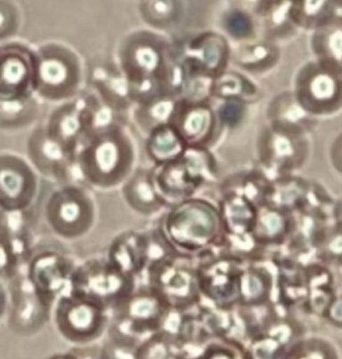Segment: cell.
Wrapping results in <instances>:
<instances>
[{
  "mask_svg": "<svg viewBox=\"0 0 342 359\" xmlns=\"http://www.w3.org/2000/svg\"><path fill=\"white\" fill-rule=\"evenodd\" d=\"M175 63L172 41L157 32L138 30L123 39L117 65L128 81L134 106L159 97H175Z\"/></svg>",
  "mask_w": 342,
  "mask_h": 359,
  "instance_id": "obj_1",
  "label": "cell"
},
{
  "mask_svg": "<svg viewBox=\"0 0 342 359\" xmlns=\"http://www.w3.org/2000/svg\"><path fill=\"white\" fill-rule=\"evenodd\" d=\"M177 100L172 97H162L133 107L132 119L136 126L146 135L156 126L169 123Z\"/></svg>",
  "mask_w": 342,
  "mask_h": 359,
  "instance_id": "obj_22",
  "label": "cell"
},
{
  "mask_svg": "<svg viewBox=\"0 0 342 359\" xmlns=\"http://www.w3.org/2000/svg\"><path fill=\"white\" fill-rule=\"evenodd\" d=\"M38 172L29 160L14 153L0 156L1 213H29L40 200Z\"/></svg>",
  "mask_w": 342,
  "mask_h": 359,
  "instance_id": "obj_8",
  "label": "cell"
},
{
  "mask_svg": "<svg viewBox=\"0 0 342 359\" xmlns=\"http://www.w3.org/2000/svg\"><path fill=\"white\" fill-rule=\"evenodd\" d=\"M224 25L227 34L237 41H249L255 32L252 16L244 11L228 13L225 18Z\"/></svg>",
  "mask_w": 342,
  "mask_h": 359,
  "instance_id": "obj_28",
  "label": "cell"
},
{
  "mask_svg": "<svg viewBox=\"0 0 342 359\" xmlns=\"http://www.w3.org/2000/svg\"><path fill=\"white\" fill-rule=\"evenodd\" d=\"M0 101L12 102L36 97L38 60L36 50L18 41L0 48Z\"/></svg>",
  "mask_w": 342,
  "mask_h": 359,
  "instance_id": "obj_10",
  "label": "cell"
},
{
  "mask_svg": "<svg viewBox=\"0 0 342 359\" xmlns=\"http://www.w3.org/2000/svg\"><path fill=\"white\" fill-rule=\"evenodd\" d=\"M122 194L130 210L143 217H151L168 207L155 190L151 168H136L122 185Z\"/></svg>",
  "mask_w": 342,
  "mask_h": 359,
  "instance_id": "obj_20",
  "label": "cell"
},
{
  "mask_svg": "<svg viewBox=\"0 0 342 359\" xmlns=\"http://www.w3.org/2000/svg\"><path fill=\"white\" fill-rule=\"evenodd\" d=\"M330 3L319 1L291 2L290 18L299 27L318 30L332 20Z\"/></svg>",
  "mask_w": 342,
  "mask_h": 359,
  "instance_id": "obj_26",
  "label": "cell"
},
{
  "mask_svg": "<svg viewBox=\"0 0 342 359\" xmlns=\"http://www.w3.org/2000/svg\"><path fill=\"white\" fill-rule=\"evenodd\" d=\"M26 149L29 161L45 180L55 184H85L78 169L76 156L52 139L43 125L32 130Z\"/></svg>",
  "mask_w": 342,
  "mask_h": 359,
  "instance_id": "obj_12",
  "label": "cell"
},
{
  "mask_svg": "<svg viewBox=\"0 0 342 359\" xmlns=\"http://www.w3.org/2000/svg\"><path fill=\"white\" fill-rule=\"evenodd\" d=\"M340 65L318 60L306 65L299 74V95L303 102L325 104L336 95Z\"/></svg>",
  "mask_w": 342,
  "mask_h": 359,
  "instance_id": "obj_18",
  "label": "cell"
},
{
  "mask_svg": "<svg viewBox=\"0 0 342 359\" xmlns=\"http://www.w3.org/2000/svg\"><path fill=\"white\" fill-rule=\"evenodd\" d=\"M76 266L63 251L45 247L34 249L24 273L38 294L53 309L60 297L73 290L71 283Z\"/></svg>",
  "mask_w": 342,
  "mask_h": 359,
  "instance_id": "obj_9",
  "label": "cell"
},
{
  "mask_svg": "<svg viewBox=\"0 0 342 359\" xmlns=\"http://www.w3.org/2000/svg\"><path fill=\"white\" fill-rule=\"evenodd\" d=\"M214 117L204 101L176 100L169 120L188 148L203 149L213 128Z\"/></svg>",
  "mask_w": 342,
  "mask_h": 359,
  "instance_id": "obj_17",
  "label": "cell"
},
{
  "mask_svg": "<svg viewBox=\"0 0 342 359\" xmlns=\"http://www.w3.org/2000/svg\"><path fill=\"white\" fill-rule=\"evenodd\" d=\"M175 253L165 255L149 264L142 280L162 297L171 309L187 306L195 295L197 278L190 271L178 266Z\"/></svg>",
  "mask_w": 342,
  "mask_h": 359,
  "instance_id": "obj_14",
  "label": "cell"
},
{
  "mask_svg": "<svg viewBox=\"0 0 342 359\" xmlns=\"http://www.w3.org/2000/svg\"><path fill=\"white\" fill-rule=\"evenodd\" d=\"M183 5L178 1H142L139 3V12L146 25L166 30L181 20Z\"/></svg>",
  "mask_w": 342,
  "mask_h": 359,
  "instance_id": "obj_25",
  "label": "cell"
},
{
  "mask_svg": "<svg viewBox=\"0 0 342 359\" xmlns=\"http://www.w3.org/2000/svg\"><path fill=\"white\" fill-rule=\"evenodd\" d=\"M89 81L91 91L119 113L124 114L134 107L128 81L118 65H94L90 71Z\"/></svg>",
  "mask_w": 342,
  "mask_h": 359,
  "instance_id": "obj_19",
  "label": "cell"
},
{
  "mask_svg": "<svg viewBox=\"0 0 342 359\" xmlns=\"http://www.w3.org/2000/svg\"><path fill=\"white\" fill-rule=\"evenodd\" d=\"M6 283L9 296V327L22 336L37 334L51 321L53 309L36 292L24 269Z\"/></svg>",
  "mask_w": 342,
  "mask_h": 359,
  "instance_id": "obj_13",
  "label": "cell"
},
{
  "mask_svg": "<svg viewBox=\"0 0 342 359\" xmlns=\"http://www.w3.org/2000/svg\"><path fill=\"white\" fill-rule=\"evenodd\" d=\"M19 12L12 2H0V18H1V41L11 37L17 31L19 25Z\"/></svg>",
  "mask_w": 342,
  "mask_h": 359,
  "instance_id": "obj_29",
  "label": "cell"
},
{
  "mask_svg": "<svg viewBox=\"0 0 342 359\" xmlns=\"http://www.w3.org/2000/svg\"><path fill=\"white\" fill-rule=\"evenodd\" d=\"M134 139L125 122L91 135L81 145L77 165L85 184L112 190L120 187L136 169Z\"/></svg>",
  "mask_w": 342,
  "mask_h": 359,
  "instance_id": "obj_2",
  "label": "cell"
},
{
  "mask_svg": "<svg viewBox=\"0 0 342 359\" xmlns=\"http://www.w3.org/2000/svg\"><path fill=\"white\" fill-rule=\"evenodd\" d=\"M156 229L176 252H194L204 247L213 233V217L205 202L182 201L169 205Z\"/></svg>",
  "mask_w": 342,
  "mask_h": 359,
  "instance_id": "obj_7",
  "label": "cell"
},
{
  "mask_svg": "<svg viewBox=\"0 0 342 359\" xmlns=\"http://www.w3.org/2000/svg\"><path fill=\"white\" fill-rule=\"evenodd\" d=\"M37 96L31 99L4 102L0 101V126L2 130H16L30 126L40 115Z\"/></svg>",
  "mask_w": 342,
  "mask_h": 359,
  "instance_id": "obj_23",
  "label": "cell"
},
{
  "mask_svg": "<svg viewBox=\"0 0 342 359\" xmlns=\"http://www.w3.org/2000/svg\"><path fill=\"white\" fill-rule=\"evenodd\" d=\"M176 60L187 75L216 79L224 73L230 57L226 39L216 32H204L185 40L172 41Z\"/></svg>",
  "mask_w": 342,
  "mask_h": 359,
  "instance_id": "obj_11",
  "label": "cell"
},
{
  "mask_svg": "<svg viewBox=\"0 0 342 359\" xmlns=\"http://www.w3.org/2000/svg\"><path fill=\"white\" fill-rule=\"evenodd\" d=\"M89 186L55 184L43 198V217L48 229L64 241H76L89 234L97 220V205Z\"/></svg>",
  "mask_w": 342,
  "mask_h": 359,
  "instance_id": "obj_3",
  "label": "cell"
},
{
  "mask_svg": "<svg viewBox=\"0 0 342 359\" xmlns=\"http://www.w3.org/2000/svg\"><path fill=\"white\" fill-rule=\"evenodd\" d=\"M106 259L123 272L142 280L151 260L148 231H127L116 236L107 249Z\"/></svg>",
  "mask_w": 342,
  "mask_h": 359,
  "instance_id": "obj_16",
  "label": "cell"
},
{
  "mask_svg": "<svg viewBox=\"0 0 342 359\" xmlns=\"http://www.w3.org/2000/svg\"><path fill=\"white\" fill-rule=\"evenodd\" d=\"M188 147L171 123L156 126L145 135L146 156L152 165L173 162L184 156Z\"/></svg>",
  "mask_w": 342,
  "mask_h": 359,
  "instance_id": "obj_21",
  "label": "cell"
},
{
  "mask_svg": "<svg viewBox=\"0 0 342 359\" xmlns=\"http://www.w3.org/2000/svg\"><path fill=\"white\" fill-rule=\"evenodd\" d=\"M38 60L36 96L53 103H64L81 93L83 67L76 52L59 43L41 45Z\"/></svg>",
  "mask_w": 342,
  "mask_h": 359,
  "instance_id": "obj_4",
  "label": "cell"
},
{
  "mask_svg": "<svg viewBox=\"0 0 342 359\" xmlns=\"http://www.w3.org/2000/svg\"><path fill=\"white\" fill-rule=\"evenodd\" d=\"M330 20L315 30L313 36V50L318 60L341 65L342 25Z\"/></svg>",
  "mask_w": 342,
  "mask_h": 359,
  "instance_id": "obj_24",
  "label": "cell"
},
{
  "mask_svg": "<svg viewBox=\"0 0 342 359\" xmlns=\"http://www.w3.org/2000/svg\"><path fill=\"white\" fill-rule=\"evenodd\" d=\"M139 280L114 266L106 257H94L77 264L73 290L106 306L111 314L138 289Z\"/></svg>",
  "mask_w": 342,
  "mask_h": 359,
  "instance_id": "obj_6",
  "label": "cell"
},
{
  "mask_svg": "<svg viewBox=\"0 0 342 359\" xmlns=\"http://www.w3.org/2000/svg\"><path fill=\"white\" fill-rule=\"evenodd\" d=\"M278 58V51L273 46L259 42L244 46L237 54L236 62L244 69L259 71L275 65Z\"/></svg>",
  "mask_w": 342,
  "mask_h": 359,
  "instance_id": "obj_27",
  "label": "cell"
},
{
  "mask_svg": "<svg viewBox=\"0 0 342 359\" xmlns=\"http://www.w3.org/2000/svg\"><path fill=\"white\" fill-rule=\"evenodd\" d=\"M48 135L71 155L78 151L87 138L86 100L84 93L52 111L43 123Z\"/></svg>",
  "mask_w": 342,
  "mask_h": 359,
  "instance_id": "obj_15",
  "label": "cell"
},
{
  "mask_svg": "<svg viewBox=\"0 0 342 359\" xmlns=\"http://www.w3.org/2000/svg\"><path fill=\"white\" fill-rule=\"evenodd\" d=\"M51 320L65 341L89 347L108 331L111 312L89 296L71 290L55 303Z\"/></svg>",
  "mask_w": 342,
  "mask_h": 359,
  "instance_id": "obj_5",
  "label": "cell"
}]
</instances>
